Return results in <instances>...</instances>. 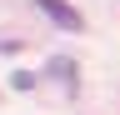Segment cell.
I'll return each instance as SVG.
<instances>
[{"label": "cell", "instance_id": "1", "mask_svg": "<svg viewBox=\"0 0 120 115\" xmlns=\"http://www.w3.org/2000/svg\"><path fill=\"white\" fill-rule=\"evenodd\" d=\"M35 10H45L60 30H85V15L70 5V0H35Z\"/></svg>", "mask_w": 120, "mask_h": 115}]
</instances>
